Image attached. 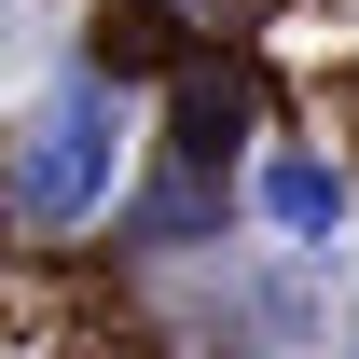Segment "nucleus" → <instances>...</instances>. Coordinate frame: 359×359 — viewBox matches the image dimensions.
Instances as JSON below:
<instances>
[{
  "label": "nucleus",
  "mask_w": 359,
  "mask_h": 359,
  "mask_svg": "<svg viewBox=\"0 0 359 359\" xmlns=\"http://www.w3.org/2000/svg\"><path fill=\"white\" fill-rule=\"evenodd\" d=\"M111 166H125V111H111V83H69L42 125H28L14 194H28L42 222H83V208H111Z\"/></svg>",
  "instance_id": "nucleus-1"
},
{
  "label": "nucleus",
  "mask_w": 359,
  "mask_h": 359,
  "mask_svg": "<svg viewBox=\"0 0 359 359\" xmlns=\"http://www.w3.org/2000/svg\"><path fill=\"white\" fill-rule=\"evenodd\" d=\"M276 222L318 235V222H332V180H318V166H276Z\"/></svg>",
  "instance_id": "nucleus-2"
}]
</instances>
